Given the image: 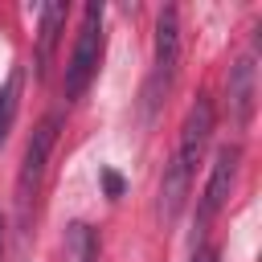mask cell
<instances>
[{"label": "cell", "mask_w": 262, "mask_h": 262, "mask_svg": "<svg viewBox=\"0 0 262 262\" xmlns=\"http://www.w3.org/2000/svg\"><path fill=\"white\" fill-rule=\"evenodd\" d=\"M66 262H98V237L86 221H74L66 229Z\"/></svg>", "instance_id": "9c48e42d"}, {"label": "cell", "mask_w": 262, "mask_h": 262, "mask_svg": "<svg viewBox=\"0 0 262 262\" xmlns=\"http://www.w3.org/2000/svg\"><path fill=\"white\" fill-rule=\"evenodd\" d=\"M102 188H106V196H123V176L106 168V172H102Z\"/></svg>", "instance_id": "8fae6325"}, {"label": "cell", "mask_w": 262, "mask_h": 262, "mask_svg": "<svg viewBox=\"0 0 262 262\" xmlns=\"http://www.w3.org/2000/svg\"><path fill=\"white\" fill-rule=\"evenodd\" d=\"M57 115L41 119L29 135V147H25V164H20V176H16V213H20V225L29 221L33 213V201H37V188H41V176H45V160L53 151V139H57Z\"/></svg>", "instance_id": "7a4b0ae2"}, {"label": "cell", "mask_w": 262, "mask_h": 262, "mask_svg": "<svg viewBox=\"0 0 262 262\" xmlns=\"http://www.w3.org/2000/svg\"><path fill=\"white\" fill-rule=\"evenodd\" d=\"M254 102H258V74H254V61L242 57L229 70V115L237 127H246L254 119Z\"/></svg>", "instance_id": "8992f818"}, {"label": "cell", "mask_w": 262, "mask_h": 262, "mask_svg": "<svg viewBox=\"0 0 262 262\" xmlns=\"http://www.w3.org/2000/svg\"><path fill=\"white\" fill-rule=\"evenodd\" d=\"M192 262H221V254H217L213 246H201V250L192 254Z\"/></svg>", "instance_id": "7c38bea8"}, {"label": "cell", "mask_w": 262, "mask_h": 262, "mask_svg": "<svg viewBox=\"0 0 262 262\" xmlns=\"http://www.w3.org/2000/svg\"><path fill=\"white\" fill-rule=\"evenodd\" d=\"M66 16H70V4H61V0H49V4L41 8V29H37V74L49 70L53 49H57V37H61V29H66Z\"/></svg>", "instance_id": "52a82bcc"}, {"label": "cell", "mask_w": 262, "mask_h": 262, "mask_svg": "<svg viewBox=\"0 0 262 262\" xmlns=\"http://www.w3.org/2000/svg\"><path fill=\"white\" fill-rule=\"evenodd\" d=\"M209 135H213V102H209L205 94H196V102H192V106H188V115H184L180 147H176V160H180V168H184L188 176L196 172V164H201V156H205Z\"/></svg>", "instance_id": "5b68a950"}, {"label": "cell", "mask_w": 262, "mask_h": 262, "mask_svg": "<svg viewBox=\"0 0 262 262\" xmlns=\"http://www.w3.org/2000/svg\"><path fill=\"white\" fill-rule=\"evenodd\" d=\"M16 94H20V70H12V74H8V82H4V90H0V139H4V135H8V127H12Z\"/></svg>", "instance_id": "30bf717a"}, {"label": "cell", "mask_w": 262, "mask_h": 262, "mask_svg": "<svg viewBox=\"0 0 262 262\" xmlns=\"http://www.w3.org/2000/svg\"><path fill=\"white\" fill-rule=\"evenodd\" d=\"M176 61H180V16H176V8H160V16H156V74L147 82V111H151L160 86L172 82Z\"/></svg>", "instance_id": "3957f363"}, {"label": "cell", "mask_w": 262, "mask_h": 262, "mask_svg": "<svg viewBox=\"0 0 262 262\" xmlns=\"http://www.w3.org/2000/svg\"><path fill=\"white\" fill-rule=\"evenodd\" d=\"M188 184H192V176H188V172L180 168V160L172 156V160L164 164V176H160V217H164V225H172L176 213L184 209Z\"/></svg>", "instance_id": "ba28073f"}, {"label": "cell", "mask_w": 262, "mask_h": 262, "mask_svg": "<svg viewBox=\"0 0 262 262\" xmlns=\"http://www.w3.org/2000/svg\"><path fill=\"white\" fill-rule=\"evenodd\" d=\"M98 57H102V0H90L82 8V29L66 66V98H82V90L98 70Z\"/></svg>", "instance_id": "6da1fadb"}, {"label": "cell", "mask_w": 262, "mask_h": 262, "mask_svg": "<svg viewBox=\"0 0 262 262\" xmlns=\"http://www.w3.org/2000/svg\"><path fill=\"white\" fill-rule=\"evenodd\" d=\"M237 164H242V147H237V143H225V147L217 151V160H213V172H209V184H205V192H201L196 225H209V221H213V217L225 209V201H229V192H233Z\"/></svg>", "instance_id": "277c9868"}]
</instances>
